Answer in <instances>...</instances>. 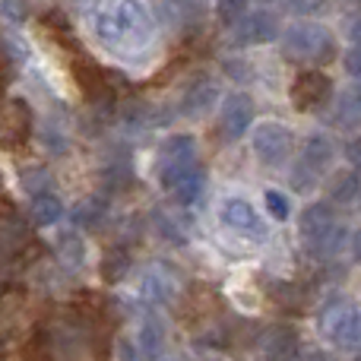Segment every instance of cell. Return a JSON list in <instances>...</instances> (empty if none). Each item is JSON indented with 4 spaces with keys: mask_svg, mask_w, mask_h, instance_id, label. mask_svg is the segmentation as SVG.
Segmentation results:
<instances>
[{
    "mask_svg": "<svg viewBox=\"0 0 361 361\" xmlns=\"http://www.w3.org/2000/svg\"><path fill=\"white\" fill-rule=\"evenodd\" d=\"M92 32L111 51H143L156 25L143 0H105L92 13Z\"/></svg>",
    "mask_w": 361,
    "mask_h": 361,
    "instance_id": "obj_1",
    "label": "cell"
},
{
    "mask_svg": "<svg viewBox=\"0 0 361 361\" xmlns=\"http://www.w3.org/2000/svg\"><path fill=\"white\" fill-rule=\"evenodd\" d=\"M298 235L307 254L314 257H333L343 250L345 228L339 225L336 212L330 203H311L298 219Z\"/></svg>",
    "mask_w": 361,
    "mask_h": 361,
    "instance_id": "obj_2",
    "label": "cell"
},
{
    "mask_svg": "<svg viewBox=\"0 0 361 361\" xmlns=\"http://www.w3.org/2000/svg\"><path fill=\"white\" fill-rule=\"evenodd\" d=\"M336 51V42H333L330 29L317 23H295L282 32V54L292 63H326Z\"/></svg>",
    "mask_w": 361,
    "mask_h": 361,
    "instance_id": "obj_3",
    "label": "cell"
},
{
    "mask_svg": "<svg viewBox=\"0 0 361 361\" xmlns=\"http://www.w3.org/2000/svg\"><path fill=\"white\" fill-rule=\"evenodd\" d=\"M333 156H336V146H333L330 137H324V133L307 137L305 149H301L298 162H295V171H292V187L295 190H314L317 180L324 178V171L330 169Z\"/></svg>",
    "mask_w": 361,
    "mask_h": 361,
    "instance_id": "obj_4",
    "label": "cell"
},
{
    "mask_svg": "<svg viewBox=\"0 0 361 361\" xmlns=\"http://www.w3.org/2000/svg\"><path fill=\"white\" fill-rule=\"evenodd\" d=\"M250 146H254V156L260 159L267 169H279V165H286L288 156H292L295 137H292V130H288L286 124L267 121V124H260L254 130V140H250Z\"/></svg>",
    "mask_w": 361,
    "mask_h": 361,
    "instance_id": "obj_5",
    "label": "cell"
},
{
    "mask_svg": "<svg viewBox=\"0 0 361 361\" xmlns=\"http://www.w3.org/2000/svg\"><path fill=\"white\" fill-rule=\"evenodd\" d=\"M197 140L190 133H175L169 137L162 146H159V156H156V169H159V180L162 187L169 184L171 178L184 175V171L197 169Z\"/></svg>",
    "mask_w": 361,
    "mask_h": 361,
    "instance_id": "obj_6",
    "label": "cell"
},
{
    "mask_svg": "<svg viewBox=\"0 0 361 361\" xmlns=\"http://www.w3.org/2000/svg\"><path fill=\"white\" fill-rule=\"evenodd\" d=\"M219 222H222L225 228H231L235 235L254 238V241H260V238L267 235V225H263L260 212L244 197H225L222 203H219Z\"/></svg>",
    "mask_w": 361,
    "mask_h": 361,
    "instance_id": "obj_7",
    "label": "cell"
},
{
    "mask_svg": "<svg viewBox=\"0 0 361 361\" xmlns=\"http://www.w3.org/2000/svg\"><path fill=\"white\" fill-rule=\"evenodd\" d=\"M32 133V111L23 99L0 95V146H23Z\"/></svg>",
    "mask_w": 361,
    "mask_h": 361,
    "instance_id": "obj_8",
    "label": "cell"
},
{
    "mask_svg": "<svg viewBox=\"0 0 361 361\" xmlns=\"http://www.w3.org/2000/svg\"><path fill=\"white\" fill-rule=\"evenodd\" d=\"M254 124V99L247 92H231L225 95L222 108H219V133L225 140H241Z\"/></svg>",
    "mask_w": 361,
    "mask_h": 361,
    "instance_id": "obj_9",
    "label": "cell"
},
{
    "mask_svg": "<svg viewBox=\"0 0 361 361\" xmlns=\"http://www.w3.org/2000/svg\"><path fill=\"white\" fill-rule=\"evenodd\" d=\"M231 29H235L231 42L241 44V48H254V44H267L279 35V19L269 10H254V13H244Z\"/></svg>",
    "mask_w": 361,
    "mask_h": 361,
    "instance_id": "obj_10",
    "label": "cell"
},
{
    "mask_svg": "<svg viewBox=\"0 0 361 361\" xmlns=\"http://www.w3.org/2000/svg\"><path fill=\"white\" fill-rule=\"evenodd\" d=\"M333 95V80L320 70H305L292 82V105L298 111H320Z\"/></svg>",
    "mask_w": 361,
    "mask_h": 361,
    "instance_id": "obj_11",
    "label": "cell"
},
{
    "mask_svg": "<svg viewBox=\"0 0 361 361\" xmlns=\"http://www.w3.org/2000/svg\"><path fill=\"white\" fill-rule=\"evenodd\" d=\"M54 355H61L63 361H82L89 355V330L73 317H63L61 324L51 330V345Z\"/></svg>",
    "mask_w": 361,
    "mask_h": 361,
    "instance_id": "obj_12",
    "label": "cell"
},
{
    "mask_svg": "<svg viewBox=\"0 0 361 361\" xmlns=\"http://www.w3.org/2000/svg\"><path fill=\"white\" fill-rule=\"evenodd\" d=\"M219 102V82L212 76H197L193 82H187V89L180 92V102H178V114L180 118H203L216 108Z\"/></svg>",
    "mask_w": 361,
    "mask_h": 361,
    "instance_id": "obj_13",
    "label": "cell"
},
{
    "mask_svg": "<svg viewBox=\"0 0 361 361\" xmlns=\"http://www.w3.org/2000/svg\"><path fill=\"white\" fill-rule=\"evenodd\" d=\"M326 336L339 349L358 352L361 349V311L358 307H336L326 317Z\"/></svg>",
    "mask_w": 361,
    "mask_h": 361,
    "instance_id": "obj_14",
    "label": "cell"
},
{
    "mask_svg": "<svg viewBox=\"0 0 361 361\" xmlns=\"http://www.w3.org/2000/svg\"><path fill=\"white\" fill-rule=\"evenodd\" d=\"M140 298L152 301V305H171L178 298V282L171 273H165L162 267H149L140 276Z\"/></svg>",
    "mask_w": 361,
    "mask_h": 361,
    "instance_id": "obj_15",
    "label": "cell"
},
{
    "mask_svg": "<svg viewBox=\"0 0 361 361\" xmlns=\"http://www.w3.org/2000/svg\"><path fill=\"white\" fill-rule=\"evenodd\" d=\"M165 190H169L180 206H197L206 190V175L200 169H190V171H184V175L171 178L169 184H165Z\"/></svg>",
    "mask_w": 361,
    "mask_h": 361,
    "instance_id": "obj_16",
    "label": "cell"
},
{
    "mask_svg": "<svg viewBox=\"0 0 361 361\" xmlns=\"http://www.w3.org/2000/svg\"><path fill=\"white\" fill-rule=\"evenodd\" d=\"M263 352L267 361H286L298 355V330L295 326H273L263 339Z\"/></svg>",
    "mask_w": 361,
    "mask_h": 361,
    "instance_id": "obj_17",
    "label": "cell"
},
{
    "mask_svg": "<svg viewBox=\"0 0 361 361\" xmlns=\"http://www.w3.org/2000/svg\"><path fill=\"white\" fill-rule=\"evenodd\" d=\"M336 124L339 127H358L361 124V82H352L339 92L336 102Z\"/></svg>",
    "mask_w": 361,
    "mask_h": 361,
    "instance_id": "obj_18",
    "label": "cell"
},
{
    "mask_svg": "<svg viewBox=\"0 0 361 361\" xmlns=\"http://www.w3.org/2000/svg\"><path fill=\"white\" fill-rule=\"evenodd\" d=\"M57 260H61V267L70 269V273H76V269L86 263V244H82V238L76 235V231H63V235L57 238Z\"/></svg>",
    "mask_w": 361,
    "mask_h": 361,
    "instance_id": "obj_19",
    "label": "cell"
},
{
    "mask_svg": "<svg viewBox=\"0 0 361 361\" xmlns=\"http://www.w3.org/2000/svg\"><path fill=\"white\" fill-rule=\"evenodd\" d=\"M29 219L35 225H42V228H51V225H57L63 219V203L57 197H51V193H38V197H32Z\"/></svg>",
    "mask_w": 361,
    "mask_h": 361,
    "instance_id": "obj_20",
    "label": "cell"
},
{
    "mask_svg": "<svg viewBox=\"0 0 361 361\" xmlns=\"http://www.w3.org/2000/svg\"><path fill=\"white\" fill-rule=\"evenodd\" d=\"M162 345H165V326H162V320L146 317L143 324H140V333H137V352L143 358H156L159 352H162Z\"/></svg>",
    "mask_w": 361,
    "mask_h": 361,
    "instance_id": "obj_21",
    "label": "cell"
},
{
    "mask_svg": "<svg viewBox=\"0 0 361 361\" xmlns=\"http://www.w3.org/2000/svg\"><path fill=\"white\" fill-rule=\"evenodd\" d=\"M105 219H108V200L105 197H86L73 209V222L82 225V228H99Z\"/></svg>",
    "mask_w": 361,
    "mask_h": 361,
    "instance_id": "obj_22",
    "label": "cell"
},
{
    "mask_svg": "<svg viewBox=\"0 0 361 361\" xmlns=\"http://www.w3.org/2000/svg\"><path fill=\"white\" fill-rule=\"evenodd\" d=\"M361 197V180L355 171H343L336 180L330 184V200L333 203H352Z\"/></svg>",
    "mask_w": 361,
    "mask_h": 361,
    "instance_id": "obj_23",
    "label": "cell"
},
{
    "mask_svg": "<svg viewBox=\"0 0 361 361\" xmlns=\"http://www.w3.org/2000/svg\"><path fill=\"white\" fill-rule=\"evenodd\" d=\"M127 269H130V254H127L124 247H111L105 254V260H102V276H105L108 282L124 279Z\"/></svg>",
    "mask_w": 361,
    "mask_h": 361,
    "instance_id": "obj_24",
    "label": "cell"
},
{
    "mask_svg": "<svg viewBox=\"0 0 361 361\" xmlns=\"http://www.w3.org/2000/svg\"><path fill=\"white\" fill-rule=\"evenodd\" d=\"M152 225H156L159 235H162L169 244H175V247H184V244H187V231L180 228V225H178L171 216H165L162 209L152 212Z\"/></svg>",
    "mask_w": 361,
    "mask_h": 361,
    "instance_id": "obj_25",
    "label": "cell"
},
{
    "mask_svg": "<svg viewBox=\"0 0 361 361\" xmlns=\"http://www.w3.org/2000/svg\"><path fill=\"white\" fill-rule=\"evenodd\" d=\"M25 241H29V235H25V228L19 222H4L0 225V257L16 254Z\"/></svg>",
    "mask_w": 361,
    "mask_h": 361,
    "instance_id": "obj_26",
    "label": "cell"
},
{
    "mask_svg": "<svg viewBox=\"0 0 361 361\" xmlns=\"http://www.w3.org/2000/svg\"><path fill=\"white\" fill-rule=\"evenodd\" d=\"M263 203H267L269 219H276V222H286L292 216V203H288V197L282 190H267L263 193Z\"/></svg>",
    "mask_w": 361,
    "mask_h": 361,
    "instance_id": "obj_27",
    "label": "cell"
},
{
    "mask_svg": "<svg viewBox=\"0 0 361 361\" xmlns=\"http://www.w3.org/2000/svg\"><path fill=\"white\" fill-rule=\"evenodd\" d=\"M247 13V0H216V16L222 25H235Z\"/></svg>",
    "mask_w": 361,
    "mask_h": 361,
    "instance_id": "obj_28",
    "label": "cell"
},
{
    "mask_svg": "<svg viewBox=\"0 0 361 361\" xmlns=\"http://www.w3.org/2000/svg\"><path fill=\"white\" fill-rule=\"evenodd\" d=\"M23 187H25L29 193H35V197H38V193H48L51 175H48L44 169H38V165H35V169H29V171L23 175Z\"/></svg>",
    "mask_w": 361,
    "mask_h": 361,
    "instance_id": "obj_29",
    "label": "cell"
},
{
    "mask_svg": "<svg viewBox=\"0 0 361 361\" xmlns=\"http://www.w3.org/2000/svg\"><path fill=\"white\" fill-rule=\"evenodd\" d=\"M0 16L10 23H23L29 16V0H0Z\"/></svg>",
    "mask_w": 361,
    "mask_h": 361,
    "instance_id": "obj_30",
    "label": "cell"
},
{
    "mask_svg": "<svg viewBox=\"0 0 361 361\" xmlns=\"http://www.w3.org/2000/svg\"><path fill=\"white\" fill-rule=\"evenodd\" d=\"M286 6L298 16H307V13H317L324 6V0H286Z\"/></svg>",
    "mask_w": 361,
    "mask_h": 361,
    "instance_id": "obj_31",
    "label": "cell"
},
{
    "mask_svg": "<svg viewBox=\"0 0 361 361\" xmlns=\"http://www.w3.org/2000/svg\"><path fill=\"white\" fill-rule=\"evenodd\" d=\"M222 67H225V73L235 76V80H247L250 76V63L247 61H225Z\"/></svg>",
    "mask_w": 361,
    "mask_h": 361,
    "instance_id": "obj_32",
    "label": "cell"
},
{
    "mask_svg": "<svg viewBox=\"0 0 361 361\" xmlns=\"http://www.w3.org/2000/svg\"><path fill=\"white\" fill-rule=\"evenodd\" d=\"M345 70H349V73H355V76H361V44H352V51L345 54Z\"/></svg>",
    "mask_w": 361,
    "mask_h": 361,
    "instance_id": "obj_33",
    "label": "cell"
},
{
    "mask_svg": "<svg viewBox=\"0 0 361 361\" xmlns=\"http://www.w3.org/2000/svg\"><path fill=\"white\" fill-rule=\"evenodd\" d=\"M345 159H349L355 169H361V137H355L349 146H345Z\"/></svg>",
    "mask_w": 361,
    "mask_h": 361,
    "instance_id": "obj_34",
    "label": "cell"
},
{
    "mask_svg": "<svg viewBox=\"0 0 361 361\" xmlns=\"http://www.w3.org/2000/svg\"><path fill=\"white\" fill-rule=\"evenodd\" d=\"M352 257H355V260L361 263V228L355 231V235H352Z\"/></svg>",
    "mask_w": 361,
    "mask_h": 361,
    "instance_id": "obj_35",
    "label": "cell"
},
{
    "mask_svg": "<svg viewBox=\"0 0 361 361\" xmlns=\"http://www.w3.org/2000/svg\"><path fill=\"white\" fill-rule=\"evenodd\" d=\"M349 35H352V42H355V44H361V16L355 19V23H352V29H349Z\"/></svg>",
    "mask_w": 361,
    "mask_h": 361,
    "instance_id": "obj_36",
    "label": "cell"
},
{
    "mask_svg": "<svg viewBox=\"0 0 361 361\" xmlns=\"http://www.w3.org/2000/svg\"><path fill=\"white\" fill-rule=\"evenodd\" d=\"M0 276H4V257H0Z\"/></svg>",
    "mask_w": 361,
    "mask_h": 361,
    "instance_id": "obj_37",
    "label": "cell"
},
{
    "mask_svg": "<svg viewBox=\"0 0 361 361\" xmlns=\"http://www.w3.org/2000/svg\"><path fill=\"white\" fill-rule=\"evenodd\" d=\"M286 361H298V358H286Z\"/></svg>",
    "mask_w": 361,
    "mask_h": 361,
    "instance_id": "obj_38",
    "label": "cell"
},
{
    "mask_svg": "<svg viewBox=\"0 0 361 361\" xmlns=\"http://www.w3.org/2000/svg\"><path fill=\"white\" fill-rule=\"evenodd\" d=\"M352 4H361V0H352Z\"/></svg>",
    "mask_w": 361,
    "mask_h": 361,
    "instance_id": "obj_39",
    "label": "cell"
},
{
    "mask_svg": "<svg viewBox=\"0 0 361 361\" xmlns=\"http://www.w3.org/2000/svg\"><path fill=\"white\" fill-rule=\"evenodd\" d=\"M358 361H361V358H358Z\"/></svg>",
    "mask_w": 361,
    "mask_h": 361,
    "instance_id": "obj_40",
    "label": "cell"
},
{
    "mask_svg": "<svg viewBox=\"0 0 361 361\" xmlns=\"http://www.w3.org/2000/svg\"><path fill=\"white\" fill-rule=\"evenodd\" d=\"M169 361H171V358H169Z\"/></svg>",
    "mask_w": 361,
    "mask_h": 361,
    "instance_id": "obj_41",
    "label": "cell"
}]
</instances>
